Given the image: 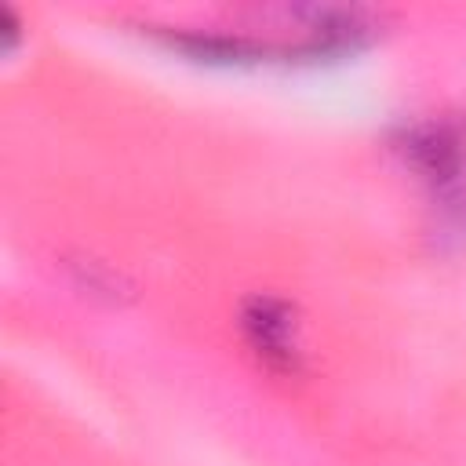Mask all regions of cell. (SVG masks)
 I'll list each match as a JSON object with an SVG mask.
<instances>
[{
	"instance_id": "cell-1",
	"label": "cell",
	"mask_w": 466,
	"mask_h": 466,
	"mask_svg": "<svg viewBox=\"0 0 466 466\" xmlns=\"http://www.w3.org/2000/svg\"><path fill=\"white\" fill-rule=\"evenodd\" d=\"M251 346L277 368H291L295 364V346H291V309L277 299H251L244 306L240 317Z\"/></svg>"
},
{
	"instance_id": "cell-2",
	"label": "cell",
	"mask_w": 466,
	"mask_h": 466,
	"mask_svg": "<svg viewBox=\"0 0 466 466\" xmlns=\"http://www.w3.org/2000/svg\"><path fill=\"white\" fill-rule=\"evenodd\" d=\"M408 153L415 167L430 178H451L466 157V135L455 124H430L419 135H411Z\"/></svg>"
},
{
	"instance_id": "cell-3",
	"label": "cell",
	"mask_w": 466,
	"mask_h": 466,
	"mask_svg": "<svg viewBox=\"0 0 466 466\" xmlns=\"http://www.w3.org/2000/svg\"><path fill=\"white\" fill-rule=\"evenodd\" d=\"M171 44H178L193 58H208V62H255L266 55V47H258L244 36H215V33H175Z\"/></svg>"
}]
</instances>
